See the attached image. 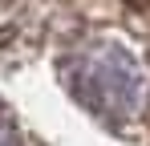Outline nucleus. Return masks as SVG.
Instances as JSON below:
<instances>
[{
  "mask_svg": "<svg viewBox=\"0 0 150 146\" xmlns=\"http://www.w3.org/2000/svg\"><path fill=\"white\" fill-rule=\"evenodd\" d=\"M73 89L89 110H98L110 122L134 118L138 106H142V77H138V69L126 57H114V53L89 57L81 65V73H77Z\"/></svg>",
  "mask_w": 150,
  "mask_h": 146,
  "instance_id": "nucleus-1",
  "label": "nucleus"
},
{
  "mask_svg": "<svg viewBox=\"0 0 150 146\" xmlns=\"http://www.w3.org/2000/svg\"><path fill=\"white\" fill-rule=\"evenodd\" d=\"M126 4H134V8H150V0H126Z\"/></svg>",
  "mask_w": 150,
  "mask_h": 146,
  "instance_id": "nucleus-3",
  "label": "nucleus"
},
{
  "mask_svg": "<svg viewBox=\"0 0 150 146\" xmlns=\"http://www.w3.org/2000/svg\"><path fill=\"white\" fill-rule=\"evenodd\" d=\"M0 146H21V138H16V130H12L8 122H0Z\"/></svg>",
  "mask_w": 150,
  "mask_h": 146,
  "instance_id": "nucleus-2",
  "label": "nucleus"
}]
</instances>
